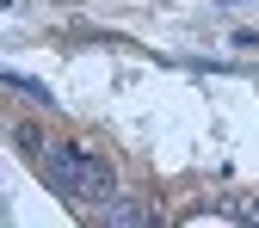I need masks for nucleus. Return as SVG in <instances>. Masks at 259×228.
Masks as SVG:
<instances>
[{"instance_id": "nucleus-2", "label": "nucleus", "mask_w": 259, "mask_h": 228, "mask_svg": "<svg viewBox=\"0 0 259 228\" xmlns=\"http://www.w3.org/2000/svg\"><path fill=\"white\" fill-rule=\"evenodd\" d=\"M99 216H105L111 228H142V222H148V204H130V198H111V204H105Z\"/></svg>"}, {"instance_id": "nucleus-1", "label": "nucleus", "mask_w": 259, "mask_h": 228, "mask_svg": "<svg viewBox=\"0 0 259 228\" xmlns=\"http://www.w3.org/2000/svg\"><path fill=\"white\" fill-rule=\"evenodd\" d=\"M44 179L62 191V198H74V204H93V210H105V204L117 198V185H111V167H105L99 154L74 148V142H56V148L44 154Z\"/></svg>"}, {"instance_id": "nucleus-3", "label": "nucleus", "mask_w": 259, "mask_h": 228, "mask_svg": "<svg viewBox=\"0 0 259 228\" xmlns=\"http://www.w3.org/2000/svg\"><path fill=\"white\" fill-rule=\"evenodd\" d=\"M0 86H13V93H25V99H31V105H56L44 80H25V74H0Z\"/></svg>"}]
</instances>
